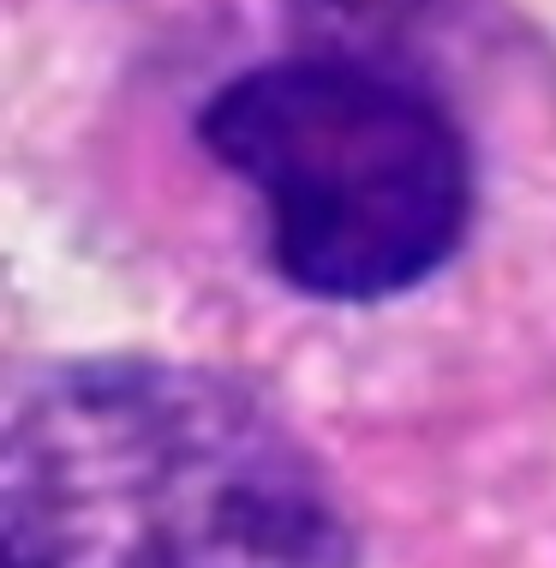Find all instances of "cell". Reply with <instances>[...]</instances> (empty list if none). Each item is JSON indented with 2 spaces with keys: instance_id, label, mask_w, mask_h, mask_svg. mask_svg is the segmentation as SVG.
<instances>
[{
  "instance_id": "1",
  "label": "cell",
  "mask_w": 556,
  "mask_h": 568,
  "mask_svg": "<svg viewBox=\"0 0 556 568\" xmlns=\"http://www.w3.org/2000/svg\"><path fill=\"white\" fill-rule=\"evenodd\" d=\"M7 568H353L323 460L252 389L168 359L30 383L0 443Z\"/></svg>"
},
{
  "instance_id": "2",
  "label": "cell",
  "mask_w": 556,
  "mask_h": 568,
  "mask_svg": "<svg viewBox=\"0 0 556 568\" xmlns=\"http://www.w3.org/2000/svg\"><path fill=\"white\" fill-rule=\"evenodd\" d=\"M198 138L264 204L270 264L300 294H407L467 240V138L425 84L377 60H264L215 90Z\"/></svg>"
}]
</instances>
